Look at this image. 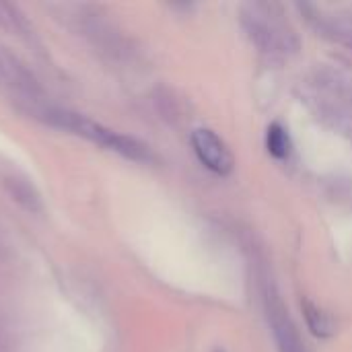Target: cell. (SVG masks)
Returning a JSON list of instances; mask_svg holds the SVG:
<instances>
[{
	"mask_svg": "<svg viewBox=\"0 0 352 352\" xmlns=\"http://www.w3.org/2000/svg\"><path fill=\"white\" fill-rule=\"evenodd\" d=\"M268 320L278 342V352H307L293 320L289 318V311L278 299H272V305L268 307Z\"/></svg>",
	"mask_w": 352,
	"mask_h": 352,
	"instance_id": "obj_3",
	"label": "cell"
},
{
	"mask_svg": "<svg viewBox=\"0 0 352 352\" xmlns=\"http://www.w3.org/2000/svg\"><path fill=\"white\" fill-rule=\"evenodd\" d=\"M301 307H303V316H305L307 328H309L316 336L328 338V336H332V334L336 332V330H334L332 318H330L324 309H320V307L314 305L311 301H305Z\"/></svg>",
	"mask_w": 352,
	"mask_h": 352,
	"instance_id": "obj_5",
	"label": "cell"
},
{
	"mask_svg": "<svg viewBox=\"0 0 352 352\" xmlns=\"http://www.w3.org/2000/svg\"><path fill=\"white\" fill-rule=\"evenodd\" d=\"M266 148L272 157L285 159L291 153V140L280 124H270L266 130Z\"/></svg>",
	"mask_w": 352,
	"mask_h": 352,
	"instance_id": "obj_6",
	"label": "cell"
},
{
	"mask_svg": "<svg viewBox=\"0 0 352 352\" xmlns=\"http://www.w3.org/2000/svg\"><path fill=\"white\" fill-rule=\"evenodd\" d=\"M0 27H10V23H8V10H6V2H0Z\"/></svg>",
	"mask_w": 352,
	"mask_h": 352,
	"instance_id": "obj_8",
	"label": "cell"
},
{
	"mask_svg": "<svg viewBox=\"0 0 352 352\" xmlns=\"http://www.w3.org/2000/svg\"><path fill=\"white\" fill-rule=\"evenodd\" d=\"M241 25L248 31L250 39L266 54L272 56H287L289 52H295L299 41L295 37V31L276 14L274 4H248L241 10Z\"/></svg>",
	"mask_w": 352,
	"mask_h": 352,
	"instance_id": "obj_1",
	"label": "cell"
},
{
	"mask_svg": "<svg viewBox=\"0 0 352 352\" xmlns=\"http://www.w3.org/2000/svg\"><path fill=\"white\" fill-rule=\"evenodd\" d=\"M2 188L6 192V196L16 206H21L23 210H27L31 214L43 212V208H45L43 206V196L35 188V184L29 182L27 177H23V175H6L2 179Z\"/></svg>",
	"mask_w": 352,
	"mask_h": 352,
	"instance_id": "obj_4",
	"label": "cell"
},
{
	"mask_svg": "<svg viewBox=\"0 0 352 352\" xmlns=\"http://www.w3.org/2000/svg\"><path fill=\"white\" fill-rule=\"evenodd\" d=\"M326 29L332 33L334 39L346 43L349 47H352V14L349 16H336V19H330L326 23Z\"/></svg>",
	"mask_w": 352,
	"mask_h": 352,
	"instance_id": "obj_7",
	"label": "cell"
},
{
	"mask_svg": "<svg viewBox=\"0 0 352 352\" xmlns=\"http://www.w3.org/2000/svg\"><path fill=\"white\" fill-rule=\"evenodd\" d=\"M192 148L198 161L217 175H229L235 167V159L227 142L208 128H198L190 136Z\"/></svg>",
	"mask_w": 352,
	"mask_h": 352,
	"instance_id": "obj_2",
	"label": "cell"
},
{
	"mask_svg": "<svg viewBox=\"0 0 352 352\" xmlns=\"http://www.w3.org/2000/svg\"><path fill=\"white\" fill-rule=\"evenodd\" d=\"M0 352H2V328H0Z\"/></svg>",
	"mask_w": 352,
	"mask_h": 352,
	"instance_id": "obj_9",
	"label": "cell"
}]
</instances>
